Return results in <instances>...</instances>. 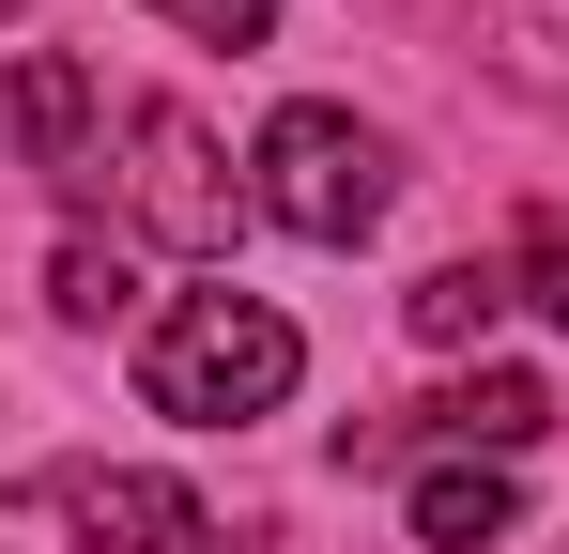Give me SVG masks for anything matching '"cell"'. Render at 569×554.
Instances as JSON below:
<instances>
[{
	"mask_svg": "<svg viewBox=\"0 0 569 554\" xmlns=\"http://www.w3.org/2000/svg\"><path fill=\"white\" fill-rule=\"evenodd\" d=\"M47 308H62V324H123V308H139V263H123L108 231H62V263H47Z\"/></svg>",
	"mask_w": 569,
	"mask_h": 554,
	"instance_id": "obj_9",
	"label": "cell"
},
{
	"mask_svg": "<svg viewBox=\"0 0 569 554\" xmlns=\"http://www.w3.org/2000/svg\"><path fill=\"white\" fill-rule=\"evenodd\" d=\"M508 293H523V308H555V324H569V216H539V231H523V263H508Z\"/></svg>",
	"mask_w": 569,
	"mask_h": 554,
	"instance_id": "obj_10",
	"label": "cell"
},
{
	"mask_svg": "<svg viewBox=\"0 0 569 554\" xmlns=\"http://www.w3.org/2000/svg\"><path fill=\"white\" fill-rule=\"evenodd\" d=\"M93 139V62H62V47H31L16 78H0V155L16 170H62Z\"/></svg>",
	"mask_w": 569,
	"mask_h": 554,
	"instance_id": "obj_6",
	"label": "cell"
},
{
	"mask_svg": "<svg viewBox=\"0 0 569 554\" xmlns=\"http://www.w3.org/2000/svg\"><path fill=\"white\" fill-rule=\"evenodd\" d=\"M492 308H508V263H431L416 293H400V324H416L431 355H462V339H492Z\"/></svg>",
	"mask_w": 569,
	"mask_h": 554,
	"instance_id": "obj_8",
	"label": "cell"
},
{
	"mask_svg": "<svg viewBox=\"0 0 569 554\" xmlns=\"http://www.w3.org/2000/svg\"><path fill=\"white\" fill-rule=\"evenodd\" d=\"M416 432H431L447 462H523L539 432H555V385H539V369H477V385L416 400V416H370V432H339V462H400Z\"/></svg>",
	"mask_w": 569,
	"mask_h": 554,
	"instance_id": "obj_4",
	"label": "cell"
},
{
	"mask_svg": "<svg viewBox=\"0 0 569 554\" xmlns=\"http://www.w3.org/2000/svg\"><path fill=\"white\" fill-rule=\"evenodd\" d=\"M123 200L170 247H231V170H216V139H200L186 108H139L123 123Z\"/></svg>",
	"mask_w": 569,
	"mask_h": 554,
	"instance_id": "obj_5",
	"label": "cell"
},
{
	"mask_svg": "<svg viewBox=\"0 0 569 554\" xmlns=\"http://www.w3.org/2000/svg\"><path fill=\"white\" fill-rule=\"evenodd\" d=\"M385 139L355 123V108H278L262 123V155H247V200L278 216L292 247H370L385 231Z\"/></svg>",
	"mask_w": 569,
	"mask_h": 554,
	"instance_id": "obj_2",
	"label": "cell"
},
{
	"mask_svg": "<svg viewBox=\"0 0 569 554\" xmlns=\"http://www.w3.org/2000/svg\"><path fill=\"white\" fill-rule=\"evenodd\" d=\"M170 31H200V47H262L278 31V0H154Z\"/></svg>",
	"mask_w": 569,
	"mask_h": 554,
	"instance_id": "obj_11",
	"label": "cell"
},
{
	"mask_svg": "<svg viewBox=\"0 0 569 554\" xmlns=\"http://www.w3.org/2000/svg\"><path fill=\"white\" fill-rule=\"evenodd\" d=\"M292 369H308L292 308H262V293H170L154 339H139V400L186 416V432H247V416L292 400Z\"/></svg>",
	"mask_w": 569,
	"mask_h": 554,
	"instance_id": "obj_1",
	"label": "cell"
},
{
	"mask_svg": "<svg viewBox=\"0 0 569 554\" xmlns=\"http://www.w3.org/2000/svg\"><path fill=\"white\" fill-rule=\"evenodd\" d=\"M31 508L78 524V554H231V524L200 493H170V477H139V462H47Z\"/></svg>",
	"mask_w": 569,
	"mask_h": 554,
	"instance_id": "obj_3",
	"label": "cell"
},
{
	"mask_svg": "<svg viewBox=\"0 0 569 554\" xmlns=\"http://www.w3.org/2000/svg\"><path fill=\"white\" fill-rule=\"evenodd\" d=\"M508 524H523L508 462H416V540H431V554H492Z\"/></svg>",
	"mask_w": 569,
	"mask_h": 554,
	"instance_id": "obj_7",
	"label": "cell"
},
{
	"mask_svg": "<svg viewBox=\"0 0 569 554\" xmlns=\"http://www.w3.org/2000/svg\"><path fill=\"white\" fill-rule=\"evenodd\" d=\"M0 16H16V0H0Z\"/></svg>",
	"mask_w": 569,
	"mask_h": 554,
	"instance_id": "obj_12",
	"label": "cell"
}]
</instances>
